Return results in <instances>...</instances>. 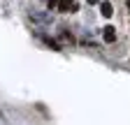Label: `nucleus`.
I'll return each instance as SVG.
<instances>
[{"mask_svg": "<svg viewBox=\"0 0 130 125\" xmlns=\"http://www.w3.org/2000/svg\"><path fill=\"white\" fill-rule=\"evenodd\" d=\"M100 14H102L105 19H109L111 14H114V7H111V3H107V0H105V3H100Z\"/></svg>", "mask_w": 130, "mask_h": 125, "instance_id": "1", "label": "nucleus"}, {"mask_svg": "<svg viewBox=\"0 0 130 125\" xmlns=\"http://www.w3.org/2000/svg\"><path fill=\"white\" fill-rule=\"evenodd\" d=\"M58 3H60V0H46V5H49V9H51V7H58Z\"/></svg>", "mask_w": 130, "mask_h": 125, "instance_id": "5", "label": "nucleus"}, {"mask_svg": "<svg viewBox=\"0 0 130 125\" xmlns=\"http://www.w3.org/2000/svg\"><path fill=\"white\" fill-rule=\"evenodd\" d=\"M128 12H130V0H128Z\"/></svg>", "mask_w": 130, "mask_h": 125, "instance_id": "7", "label": "nucleus"}, {"mask_svg": "<svg viewBox=\"0 0 130 125\" xmlns=\"http://www.w3.org/2000/svg\"><path fill=\"white\" fill-rule=\"evenodd\" d=\"M88 5H98V0H88Z\"/></svg>", "mask_w": 130, "mask_h": 125, "instance_id": "6", "label": "nucleus"}, {"mask_svg": "<svg viewBox=\"0 0 130 125\" xmlns=\"http://www.w3.org/2000/svg\"><path fill=\"white\" fill-rule=\"evenodd\" d=\"M102 37H105V42H114V39H116V33H114L111 26H107V28L102 30Z\"/></svg>", "mask_w": 130, "mask_h": 125, "instance_id": "3", "label": "nucleus"}, {"mask_svg": "<svg viewBox=\"0 0 130 125\" xmlns=\"http://www.w3.org/2000/svg\"><path fill=\"white\" fill-rule=\"evenodd\" d=\"M70 9H74V0H60L58 3V12H70Z\"/></svg>", "mask_w": 130, "mask_h": 125, "instance_id": "2", "label": "nucleus"}, {"mask_svg": "<svg viewBox=\"0 0 130 125\" xmlns=\"http://www.w3.org/2000/svg\"><path fill=\"white\" fill-rule=\"evenodd\" d=\"M44 42H46L49 46H51V49H54V51H60V44H58L56 39H51V37H44Z\"/></svg>", "mask_w": 130, "mask_h": 125, "instance_id": "4", "label": "nucleus"}]
</instances>
